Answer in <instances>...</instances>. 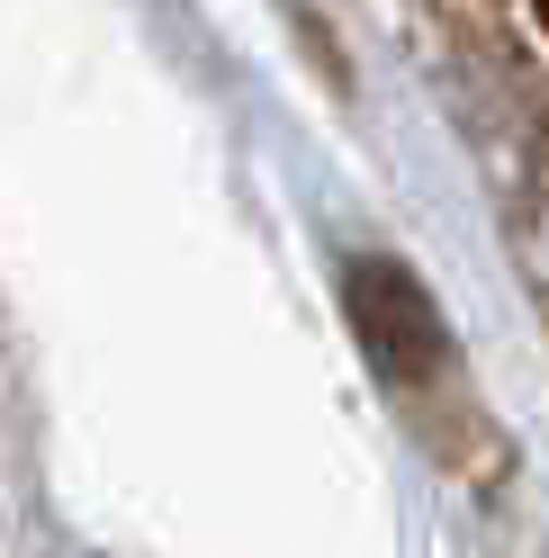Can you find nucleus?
Masks as SVG:
<instances>
[{
  "mask_svg": "<svg viewBox=\"0 0 549 558\" xmlns=\"http://www.w3.org/2000/svg\"><path fill=\"white\" fill-rule=\"evenodd\" d=\"M342 306H352V333H361L369 369L405 397V414L424 424V441L441 450V460L468 469V450H496L487 414H477L468 378L451 361V325H441V306L424 298V279L396 253H361L352 270H342Z\"/></svg>",
  "mask_w": 549,
  "mask_h": 558,
  "instance_id": "1",
  "label": "nucleus"
}]
</instances>
